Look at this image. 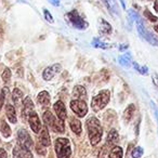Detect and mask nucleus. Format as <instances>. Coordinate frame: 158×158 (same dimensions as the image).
Segmentation results:
<instances>
[{
    "label": "nucleus",
    "mask_w": 158,
    "mask_h": 158,
    "mask_svg": "<svg viewBox=\"0 0 158 158\" xmlns=\"http://www.w3.org/2000/svg\"><path fill=\"white\" fill-rule=\"evenodd\" d=\"M129 15L132 21H135L136 28H138V31H139V34H140L141 37L144 38L146 41H148L149 44H153V46L158 47V38L156 37L154 34H152L151 31H146V28H145V26H144V23L142 22V20H141V18L139 16V14L136 13V12H134L133 10H130Z\"/></svg>",
    "instance_id": "f257e3e1"
},
{
    "label": "nucleus",
    "mask_w": 158,
    "mask_h": 158,
    "mask_svg": "<svg viewBox=\"0 0 158 158\" xmlns=\"http://www.w3.org/2000/svg\"><path fill=\"white\" fill-rule=\"evenodd\" d=\"M87 129H88L89 139L92 145H97L101 141L103 135V128L99 119L95 117H91L87 120Z\"/></svg>",
    "instance_id": "f03ea898"
},
{
    "label": "nucleus",
    "mask_w": 158,
    "mask_h": 158,
    "mask_svg": "<svg viewBox=\"0 0 158 158\" xmlns=\"http://www.w3.org/2000/svg\"><path fill=\"white\" fill-rule=\"evenodd\" d=\"M110 99V90H102L98 95H95L91 102V107L94 112L103 110L106 105L108 104Z\"/></svg>",
    "instance_id": "7ed1b4c3"
},
{
    "label": "nucleus",
    "mask_w": 158,
    "mask_h": 158,
    "mask_svg": "<svg viewBox=\"0 0 158 158\" xmlns=\"http://www.w3.org/2000/svg\"><path fill=\"white\" fill-rule=\"evenodd\" d=\"M55 154L57 158H69L72 155L69 140L65 138H60L55 141Z\"/></svg>",
    "instance_id": "20e7f679"
},
{
    "label": "nucleus",
    "mask_w": 158,
    "mask_h": 158,
    "mask_svg": "<svg viewBox=\"0 0 158 158\" xmlns=\"http://www.w3.org/2000/svg\"><path fill=\"white\" fill-rule=\"evenodd\" d=\"M44 121L48 127H50L53 131L59 132V133H62L65 130V127H64V121L61 120L60 118L55 119V117L53 116V114L50 112V110H47L44 114Z\"/></svg>",
    "instance_id": "39448f33"
},
{
    "label": "nucleus",
    "mask_w": 158,
    "mask_h": 158,
    "mask_svg": "<svg viewBox=\"0 0 158 158\" xmlns=\"http://www.w3.org/2000/svg\"><path fill=\"white\" fill-rule=\"evenodd\" d=\"M65 19L72 26H74L77 29H86L88 27V23L80 16L77 10H72L70 12L65 14Z\"/></svg>",
    "instance_id": "423d86ee"
},
{
    "label": "nucleus",
    "mask_w": 158,
    "mask_h": 158,
    "mask_svg": "<svg viewBox=\"0 0 158 158\" xmlns=\"http://www.w3.org/2000/svg\"><path fill=\"white\" fill-rule=\"evenodd\" d=\"M70 107H72L73 112L78 117H85L87 113H88V106H87V103L84 100H80V99L73 100L70 102Z\"/></svg>",
    "instance_id": "0eeeda50"
},
{
    "label": "nucleus",
    "mask_w": 158,
    "mask_h": 158,
    "mask_svg": "<svg viewBox=\"0 0 158 158\" xmlns=\"http://www.w3.org/2000/svg\"><path fill=\"white\" fill-rule=\"evenodd\" d=\"M18 140H19V144L22 145V146L28 147V148H31V147L34 145L33 140H31V138L29 136L28 132L24 129H21L20 131H19Z\"/></svg>",
    "instance_id": "6e6552de"
},
{
    "label": "nucleus",
    "mask_w": 158,
    "mask_h": 158,
    "mask_svg": "<svg viewBox=\"0 0 158 158\" xmlns=\"http://www.w3.org/2000/svg\"><path fill=\"white\" fill-rule=\"evenodd\" d=\"M14 158H34L31 152L29 151L28 147L22 146V145H16L13 149Z\"/></svg>",
    "instance_id": "1a4fd4ad"
},
{
    "label": "nucleus",
    "mask_w": 158,
    "mask_h": 158,
    "mask_svg": "<svg viewBox=\"0 0 158 158\" xmlns=\"http://www.w3.org/2000/svg\"><path fill=\"white\" fill-rule=\"evenodd\" d=\"M60 70H61V65L57 63L49 66V67H47L46 69L44 70V79L47 80V81H48V80H51V79H52Z\"/></svg>",
    "instance_id": "9d476101"
},
{
    "label": "nucleus",
    "mask_w": 158,
    "mask_h": 158,
    "mask_svg": "<svg viewBox=\"0 0 158 158\" xmlns=\"http://www.w3.org/2000/svg\"><path fill=\"white\" fill-rule=\"evenodd\" d=\"M28 123L31 125V128L35 133H38V132L41 130V123L39 120V117L36 114L35 112H33L28 117Z\"/></svg>",
    "instance_id": "9b49d317"
},
{
    "label": "nucleus",
    "mask_w": 158,
    "mask_h": 158,
    "mask_svg": "<svg viewBox=\"0 0 158 158\" xmlns=\"http://www.w3.org/2000/svg\"><path fill=\"white\" fill-rule=\"evenodd\" d=\"M23 117L24 118H27V116L31 114L34 112V103L31 101V99L29 97H26L24 100H23Z\"/></svg>",
    "instance_id": "f8f14e48"
},
{
    "label": "nucleus",
    "mask_w": 158,
    "mask_h": 158,
    "mask_svg": "<svg viewBox=\"0 0 158 158\" xmlns=\"http://www.w3.org/2000/svg\"><path fill=\"white\" fill-rule=\"evenodd\" d=\"M54 110L57 115V118H60L61 120H65L67 117V112H66V107L64 105V103L62 101H57L54 104Z\"/></svg>",
    "instance_id": "ddd939ff"
},
{
    "label": "nucleus",
    "mask_w": 158,
    "mask_h": 158,
    "mask_svg": "<svg viewBox=\"0 0 158 158\" xmlns=\"http://www.w3.org/2000/svg\"><path fill=\"white\" fill-rule=\"evenodd\" d=\"M99 31L100 33L104 34V35H110L113 31L112 25L104 19H99Z\"/></svg>",
    "instance_id": "4468645a"
},
{
    "label": "nucleus",
    "mask_w": 158,
    "mask_h": 158,
    "mask_svg": "<svg viewBox=\"0 0 158 158\" xmlns=\"http://www.w3.org/2000/svg\"><path fill=\"white\" fill-rule=\"evenodd\" d=\"M39 141H40V143H41L42 145H44V146H49V145H51L50 134H49L47 127H44L41 129V132H40V136H39Z\"/></svg>",
    "instance_id": "2eb2a0df"
},
{
    "label": "nucleus",
    "mask_w": 158,
    "mask_h": 158,
    "mask_svg": "<svg viewBox=\"0 0 158 158\" xmlns=\"http://www.w3.org/2000/svg\"><path fill=\"white\" fill-rule=\"evenodd\" d=\"M104 2V5L106 6V8L108 9V11L112 14H118L119 13V9H118V5L115 0H102Z\"/></svg>",
    "instance_id": "dca6fc26"
},
{
    "label": "nucleus",
    "mask_w": 158,
    "mask_h": 158,
    "mask_svg": "<svg viewBox=\"0 0 158 158\" xmlns=\"http://www.w3.org/2000/svg\"><path fill=\"white\" fill-rule=\"evenodd\" d=\"M6 113H7L8 119L10 120V123H15L18 119H16L15 108L13 107V105H11V104H7V107H6Z\"/></svg>",
    "instance_id": "f3484780"
},
{
    "label": "nucleus",
    "mask_w": 158,
    "mask_h": 158,
    "mask_svg": "<svg viewBox=\"0 0 158 158\" xmlns=\"http://www.w3.org/2000/svg\"><path fill=\"white\" fill-rule=\"evenodd\" d=\"M73 97L75 99H80V100H84L85 98L87 97V92H86V89L81 86H76L74 88V91H73Z\"/></svg>",
    "instance_id": "a211bd4d"
},
{
    "label": "nucleus",
    "mask_w": 158,
    "mask_h": 158,
    "mask_svg": "<svg viewBox=\"0 0 158 158\" xmlns=\"http://www.w3.org/2000/svg\"><path fill=\"white\" fill-rule=\"evenodd\" d=\"M134 110H135V106H134L133 104H130L125 110V112H123V119H125L126 123H129V121L131 120L132 116H133V114H134Z\"/></svg>",
    "instance_id": "6ab92c4d"
},
{
    "label": "nucleus",
    "mask_w": 158,
    "mask_h": 158,
    "mask_svg": "<svg viewBox=\"0 0 158 158\" xmlns=\"http://www.w3.org/2000/svg\"><path fill=\"white\" fill-rule=\"evenodd\" d=\"M38 102L41 105H48L50 103V94L47 91H41L38 94Z\"/></svg>",
    "instance_id": "aec40b11"
},
{
    "label": "nucleus",
    "mask_w": 158,
    "mask_h": 158,
    "mask_svg": "<svg viewBox=\"0 0 158 158\" xmlns=\"http://www.w3.org/2000/svg\"><path fill=\"white\" fill-rule=\"evenodd\" d=\"M118 141H119L118 132H117L115 129H112L107 135V143L108 144H116Z\"/></svg>",
    "instance_id": "412c9836"
},
{
    "label": "nucleus",
    "mask_w": 158,
    "mask_h": 158,
    "mask_svg": "<svg viewBox=\"0 0 158 158\" xmlns=\"http://www.w3.org/2000/svg\"><path fill=\"white\" fill-rule=\"evenodd\" d=\"M70 128H72V130L76 134L81 133V123H80V121L77 118H73L70 120Z\"/></svg>",
    "instance_id": "4be33fe9"
},
{
    "label": "nucleus",
    "mask_w": 158,
    "mask_h": 158,
    "mask_svg": "<svg viewBox=\"0 0 158 158\" xmlns=\"http://www.w3.org/2000/svg\"><path fill=\"white\" fill-rule=\"evenodd\" d=\"M123 148L119 146H115L114 148H112L110 153V158H123Z\"/></svg>",
    "instance_id": "5701e85b"
},
{
    "label": "nucleus",
    "mask_w": 158,
    "mask_h": 158,
    "mask_svg": "<svg viewBox=\"0 0 158 158\" xmlns=\"http://www.w3.org/2000/svg\"><path fill=\"white\" fill-rule=\"evenodd\" d=\"M119 63H120V65L125 66V67H129V66L131 65V55H130L129 53L121 55V56L119 57Z\"/></svg>",
    "instance_id": "b1692460"
},
{
    "label": "nucleus",
    "mask_w": 158,
    "mask_h": 158,
    "mask_svg": "<svg viewBox=\"0 0 158 158\" xmlns=\"http://www.w3.org/2000/svg\"><path fill=\"white\" fill-rule=\"evenodd\" d=\"M0 130H1V133L3 134V136H6V138H9V136L11 135V129H10V127L8 126V123H6L5 120L1 121Z\"/></svg>",
    "instance_id": "393cba45"
},
{
    "label": "nucleus",
    "mask_w": 158,
    "mask_h": 158,
    "mask_svg": "<svg viewBox=\"0 0 158 158\" xmlns=\"http://www.w3.org/2000/svg\"><path fill=\"white\" fill-rule=\"evenodd\" d=\"M92 46L94 47V48H100V49H108L112 47L110 44H106V42L101 41L99 38H94V39L92 40Z\"/></svg>",
    "instance_id": "a878e982"
},
{
    "label": "nucleus",
    "mask_w": 158,
    "mask_h": 158,
    "mask_svg": "<svg viewBox=\"0 0 158 158\" xmlns=\"http://www.w3.org/2000/svg\"><path fill=\"white\" fill-rule=\"evenodd\" d=\"M23 98V92L20 90V89H18V88H15L13 90V93H12V100H13V102L14 103L18 105L19 103H20V101H21V99Z\"/></svg>",
    "instance_id": "bb28decb"
},
{
    "label": "nucleus",
    "mask_w": 158,
    "mask_h": 158,
    "mask_svg": "<svg viewBox=\"0 0 158 158\" xmlns=\"http://www.w3.org/2000/svg\"><path fill=\"white\" fill-rule=\"evenodd\" d=\"M133 67L142 75H146L147 73H148V68H147L146 66H140L138 63H135V62H133Z\"/></svg>",
    "instance_id": "cd10ccee"
},
{
    "label": "nucleus",
    "mask_w": 158,
    "mask_h": 158,
    "mask_svg": "<svg viewBox=\"0 0 158 158\" xmlns=\"http://www.w3.org/2000/svg\"><path fill=\"white\" fill-rule=\"evenodd\" d=\"M142 155H143V148H142V147H140V146L135 147V148H134L133 151H132V153H131L132 158H140Z\"/></svg>",
    "instance_id": "c85d7f7f"
},
{
    "label": "nucleus",
    "mask_w": 158,
    "mask_h": 158,
    "mask_svg": "<svg viewBox=\"0 0 158 158\" xmlns=\"http://www.w3.org/2000/svg\"><path fill=\"white\" fill-rule=\"evenodd\" d=\"M144 15L146 16V18L148 19L151 22H157V21H158L157 16H155L154 14H152L151 12L148 11V10H145V11H144Z\"/></svg>",
    "instance_id": "c756f323"
},
{
    "label": "nucleus",
    "mask_w": 158,
    "mask_h": 158,
    "mask_svg": "<svg viewBox=\"0 0 158 158\" xmlns=\"http://www.w3.org/2000/svg\"><path fill=\"white\" fill-rule=\"evenodd\" d=\"M11 70L9 69V68H6L5 72L2 73V79H3V81H9L10 78H11Z\"/></svg>",
    "instance_id": "7c9ffc66"
},
{
    "label": "nucleus",
    "mask_w": 158,
    "mask_h": 158,
    "mask_svg": "<svg viewBox=\"0 0 158 158\" xmlns=\"http://www.w3.org/2000/svg\"><path fill=\"white\" fill-rule=\"evenodd\" d=\"M44 19H46L47 22H49V23H53V22H54L52 14H51L47 9H44Z\"/></svg>",
    "instance_id": "2f4dec72"
},
{
    "label": "nucleus",
    "mask_w": 158,
    "mask_h": 158,
    "mask_svg": "<svg viewBox=\"0 0 158 158\" xmlns=\"http://www.w3.org/2000/svg\"><path fill=\"white\" fill-rule=\"evenodd\" d=\"M41 143H39V144H37V146H36V149H37V152H38V154L39 155H46V149L44 148H42L41 149Z\"/></svg>",
    "instance_id": "473e14b6"
},
{
    "label": "nucleus",
    "mask_w": 158,
    "mask_h": 158,
    "mask_svg": "<svg viewBox=\"0 0 158 158\" xmlns=\"http://www.w3.org/2000/svg\"><path fill=\"white\" fill-rule=\"evenodd\" d=\"M5 93L1 91L0 92V110H1V107H2V105H3V102H5Z\"/></svg>",
    "instance_id": "72a5a7b5"
},
{
    "label": "nucleus",
    "mask_w": 158,
    "mask_h": 158,
    "mask_svg": "<svg viewBox=\"0 0 158 158\" xmlns=\"http://www.w3.org/2000/svg\"><path fill=\"white\" fill-rule=\"evenodd\" d=\"M153 81H154V85L158 87V74H156V73L153 74Z\"/></svg>",
    "instance_id": "f704fd0d"
},
{
    "label": "nucleus",
    "mask_w": 158,
    "mask_h": 158,
    "mask_svg": "<svg viewBox=\"0 0 158 158\" xmlns=\"http://www.w3.org/2000/svg\"><path fill=\"white\" fill-rule=\"evenodd\" d=\"M0 158H8L7 152L3 148H0Z\"/></svg>",
    "instance_id": "c9c22d12"
},
{
    "label": "nucleus",
    "mask_w": 158,
    "mask_h": 158,
    "mask_svg": "<svg viewBox=\"0 0 158 158\" xmlns=\"http://www.w3.org/2000/svg\"><path fill=\"white\" fill-rule=\"evenodd\" d=\"M51 5H53L54 7H59L60 6V0H48Z\"/></svg>",
    "instance_id": "e433bc0d"
},
{
    "label": "nucleus",
    "mask_w": 158,
    "mask_h": 158,
    "mask_svg": "<svg viewBox=\"0 0 158 158\" xmlns=\"http://www.w3.org/2000/svg\"><path fill=\"white\" fill-rule=\"evenodd\" d=\"M154 9L158 13V0H155V2H154Z\"/></svg>",
    "instance_id": "4c0bfd02"
},
{
    "label": "nucleus",
    "mask_w": 158,
    "mask_h": 158,
    "mask_svg": "<svg viewBox=\"0 0 158 158\" xmlns=\"http://www.w3.org/2000/svg\"><path fill=\"white\" fill-rule=\"evenodd\" d=\"M127 48H128V44H121V46L119 47V50H120V51H123V50H126Z\"/></svg>",
    "instance_id": "58836bf2"
},
{
    "label": "nucleus",
    "mask_w": 158,
    "mask_h": 158,
    "mask_svg": "<svg viewBox=\"0 0 158 158\" xmlns=\"http://www.w3.org/2000/svg\"><path fill=\"white\" fill-rule=\"evenodd\" d=\"M120 2H121V6H123V9H126V3H125V1H123V0H120Z\"/></svg>",
    "instance_id": "ea45409f"
},
{
    "label": "nucleus",
    "mask_w": 158,
    "mask_h": 158,
    "mask_svg": "<svg viewBox=\"0 0 158 158\" xmlns=\"http://www.w3.org/2000/svg\"><path fill=\"white\" fill-rule=\"evenodd\" d=\"M154 29H155V31H157V33H158V24H156L155 26H154Z\"/></svg>",
    "instance_id": "a19ab883"
},
{
    "label": "nucleus",
    "mask_w": 158,
    "mask_h": 158,
    "mask_svg": "<svg viewBox=\"0 0 158 158\" xmlns=\"http://www.w3.org/2000/svg\"><path fill=\"white\" fill-rule=\"evenodd\" d=\"M152 1H155V0H152Z\"/></svg>",
    "instance_id": "79ce46f5"
}]
</instances>
